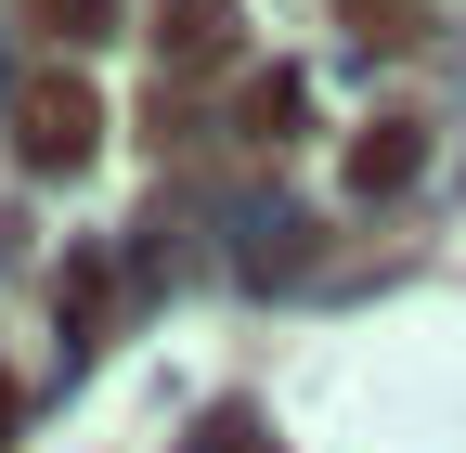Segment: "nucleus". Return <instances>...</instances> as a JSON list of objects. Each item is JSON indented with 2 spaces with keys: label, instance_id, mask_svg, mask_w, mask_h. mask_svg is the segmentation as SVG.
<instances>
[{
  "label": "nucleus",
  "instance_id": "nucleus-1",
  "mask_svg": "<svg viewBox=\"0 0 466 453\" xmlns=\"http://www.w3.org/2000/svg\"><path fill=\"white\" fill-rule=\"evenodd\" d=\"M14 117H26V156L39 168H78L91 156V91H26Z\"/></svg>",
  "mask_w": 466,
  "mask_h": 453
},
{
  "label": "nucleus",
  "instance_id": "nucleus-2",
  "mask_svg": "<svg viewBox=\"0 0 466 453\" xmlns=\"http://www.w3.org/2000/svg\"><path fill=\"white\" fill-rule=\"evenodd\" d=\"M401 168H415V143H401V130H389V143H363V156H350V182H363V195H376V182H401Z\"/></svg>",
  "mask_w": 466,
  "mask_h": 453
}]
</instances>
